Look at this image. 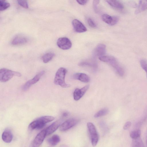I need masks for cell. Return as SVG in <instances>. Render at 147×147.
Instances as JSON below:
<instances>
[{"label": "cell", "instance_id": "obj_3", "mask_svg": "<svg viewBox=\"0 0 147 147\" xmlns=\"http://www.w3.org/2000/svg\"><path fill=\"white\" fill-rule=\"evenodd\" d=\"M21 74L19 72L12 71L5 68L0 70V81L3 82L8 81L14 76L20 77Z\"/></svg>", "mask_w": 147, "mask_h": 147}, {"label": "cell", "instance_id": "obj_5", "mask_svg": "<svg viewBox=\"0 0 147 147\" xmlns=\"http://www.w3.org/2000/svg\"><path fill=\"white\" fill-rule=\"evenodd\" d=\"M45 73L44 71H41L36 75L32 79L27 81L22 86V90L24 91L28 90L32 85L36 83L39 80Z\"/></svg>", "mask_w": 147, "mask_h": 147}, {"label": "cell", "instance_id": "obj_27", "mask_svg": "<svg viewBox=\"0 0 147 147\" xmlns=\"http://www.w3.org/2000/svg\"><path fill=\"white\" fill-rule=\"evenodd\" d=\"M140 64L142 69L146 72H147V62L144 59L140 61Z\"/></svg>", "mask_w": 147, "mask_h": 147}, {"label": "cell", "instance_id": "obj_15", "mask_svg": "<svg viewBox=\"0 0 147 147\" xmlns=\"http://www.w3.org/2000/svg\"><path fill=\"white\" fill-rule=\"evenodd\" d=\"M13 136L10 130L6 129L3 132L2 138L3 141L6 143H9L12 140Z\"/></svg>", "mask_w": 147, "mask_h": 147}, {"label": "cell", "instance_id": "obj_2", "mask_svg": "<svg viewBox=\"0 0 147 147\" xmlns=\"http://www.w3.org/2000/svg\"><path fill=\"white\" fill-rule=\"evenodd\" d=\"M67 70L64 67H60L56 72L54 79L55 84L60 86L63 88H68L70 85L65 82V77Z\"/></svg>", "mask_w": 147, "mask_h": 147}, {"label": "cell", "instance_id": "obj_14", "mask_svg": "<svg viewBox=\"0 0 147 147\" xmlns=\"http://www.w3.org/2000/svg\"><path fill=\"white\" fill-rule=\"evenodd\" d=\"M61 121L60 120L57 121L49 125L45 129L47 136L51 134L54 132L61 124Z\"/></svg>", "mask_w": 147, "mask_h": 147}, {"label": "cell", "instance_id": "obj_24", "mask_svg": "<svg viewBox=\"0 0 147 147\" xmlns=\"http://www.w3.org/2000/svg\"><path fill=\"white\" fill-rule=\"evenodd\" d=\"M10 6L9 3L7 2L6 0H0V10H4Z\"/></svg>", "mask_w": 147, "mask_h": 147}, {"label": "cell", "instance_id": "obj_8", "mask_svg": "<svg viewBox=\"0 0 147 147\" xmlns=\"http://www.w3.org/2000/svg\"><path fill=\"white\" fill-rule=\"evenodd\" d=\"M78 122V120L75 118L69 119L61 125L59 130L61 131H66L75 126Z\"/></svg>", "mask_w": 147, "mask_h": 147}, {"label": "cell", "instance_id": "obj_22", "mask_svg": "<svg viewBox=\"0 0 147 147\" xmlns=\"http://www.w3.org/2000/svg\"><path fill=\"white\" fill-rule=\"evenodd\" d=\"M143 142L140 137L133 139L132 145V147H144Z\"/></svg>", "mask_w": 147, "mask_h": 147}, {"label": "cell", "instance_id": "obj_29", "mask_svg": "<svg viewBox=\"0 0 147 147\" xmlns=\"http://www.w3.org/2000/svg\"><path fill=\"white\" fill-rule=\"evenodd\" d=\"M87 22L89 25L91 27L95 28L96 25L92 20L90 18H88L87 20Z\"/></svg>", "mask_w": 147, "mask_h": 147}, {"label": "cell", "instance_id": "obj_17", "mask_svg": "<svg viewBox=\"0 0 147 147\" xmlns=\"http://www.w3.org/2000/svg\"><path fill=\"white\" fill-rule=\"evenodd\" d=\"M113 8L118 10H122L124 8L123 5L117 0H105Z\"/></svg>", "mask_w": 147, "mask_h": 147}, {"label": "cell", "instance_id": "obj_1", "mask_svg": "<svg viewBox=\"0 0 147 147\" xmlns=\"http://www.w3.org/2000/svg\"><path fill=\"white\" fill-rule=\"evenodd\" d=\"M98 58L100 61L111 65L119 76H123L124 74V70L115 57L111 56L103 55Z\"/></svg>", "mask_w": 147, "mask_h": 147}, {"label": "cell", "instance_id": "obj_30", "mask_svg": "<svg viewBox=\"0 0 147 147\" xmlns=\"http://www.w3.org/2000/svg\"><path fill=\"white\" fill-rule=\"evenodd\" d=\"M131 125V123L130 121H127L125 123L123 128L124 130H127L130 128Z\"/></svg>", "mask_w": 147, "mask_h": 147}, {"label": "cell", "instance_id": "obj_12", "mask_svg": "<svg viewBox=\"0 0 147 147\" xmlns=\"http://www.w3.org/2000/svg\"><path fill=\"white\" fill-rule=\"evenodd\" d=\"M28 39L26 37L21 35L15 36L12 39L11 44L13 45H23L27 42Z\"/></svg>", "mask_w": 147, "mask_h": 147}, {"label": "cell", "instance_id": "obj_13", "mask_svg": "<svg viewBox=\"0 0 147 147\" xmlns=\"http://www.w3.org/2000/svg\"><path fill=\"white\" fill-rule=\"evenodd\" d=\"M106 52V46L103 44H100L98 45L95 48L93 51V54L94 56L99 57L103 56Z\"/></svg>", "mask_w": 147, "mask_h": 147}, {"label": "cell", "instance_id": "obj_26", "mask_svg": "<svg viewBox=\"0 0 147 147\" xmlns=\"http://www.w3.org/2000/svg\"><path fill=\"white\" fill-rule=\"evenodd\" d=\"M18 4L22 7L27 9L28 7V5L27 0H16Z\"/></svg>", "mask_w": 147, "mask_h": 147}, {"label": "cell", "instance_id": "obj_4", "mask_svg": "<svg viewBox=\"0 0 147 147\" xmlns=\"http://www.w3.org/2000/svg\"><path fill=\"white\" fill-rule=\"evenodd\" d=\"M87 127L90 136L92 145L96 146L98 142L99 137L96 128L92 123L88 122L87 124Z\"/></svg>", "mask_w": 147, "mask_h": 147}, {"label": "cell", "instance_id": "obj_21", "mask_svg": "<svg viewBox=\"0 0 147 147\" xmlns=\"http://www.w3.org/2000/svg\"><path fill=\"white\" fill-rule=\"evenodd\" d=\"M102 18L104 22L109 25L113 26V16H111L108 14H105L102 15Z\"/></svg>", "mask_w": 147, "mask_h": 147}, {"label": "cell", "instance_id": "obj_31", "mask_svg": "<svg viewBox=\"0 0 147 147\" xmlns=\"http://www.w3.org/2000/svg\"><path fill=\"white\" fill-rule=\"evenodd\" d=\"M77 2L80 4L83 5L85 4L88 0H76Z\"/></svg>", "mask_w": 147, "mask_h": 147}, {"label": "cell", "instance_id": "obj_20", "mask_svg": "<svg viewBox=\"0 0 147 147\" xmlns=\"http://www.w3.org/2000/svg\"><path fill=\"white\" fill-rule=\"evenodd\" d=\"M55 56L54 53L51 52H48L43 55L42 57V60L44 63H47L51 61Z\"/></svg>", "mask_w": 147, "mask_h": 147}, {"label": "cell", "instance_id": "obj_33", "mask_svg": "<svg viewBox=\"0 0 147 147\" xmlns=\"http://www.w3.org/2000/svg\"><path fill=\"white\" fill-rule=\"evenodd\" d=\"M146 73L147 77V72H146Z\"/></svg>", "mask_w": 147, "mask_h": 147}, {"label": "cell", "instance_id": "obj_19", "mask_svg": "<svg viewBox=\"0 0 147 147\" xmlns=\"http://www.w3.org/2000/svg\"><path fill=\"white\" fill-rule=\"evenodd\" d=\"M60 139L59 136L57 135H54L47 140L48 144L51 146L57 145L60 141Z\"/></svg>", "mask_w": 147, "mask_h": 147}, {"label": "cell", "instance_id": "obj_7", "mask_svg": "<svg viewBox=\"0 0 147 147\" xmlns=\"http://www.w3.org/2000/svg\"><path fill=\"white\" fill-rule=\"evenodd\" d=\"M47 123L42 117H41L32 122L29 124V127L32 130L40 129L43 128Z\"/></svg>", "mask_w": 147, "mask_h": 147}, {"label": "cell", "instance_id": "obj_11", "mask_svg": "<svg viewBox=\"0 0 147 147\" xmlns=\"http://www.w3.org/2000/svg\"><path fill=\"white\" fill-rule=\"evenodd\" d=\"M89 88V85H87L82 88L79 89L77 88L74 90L73 96L74 99L78 100L84 95Z\"/></svg>", "mask_w": 147, "mask_h": 147}, {"label": "cell", "instance_id": "obj_10", "mask_svg": "<svg viewBox=\"0 0 147 147\" xmlns=\"http://www.w3.org/2000/svg\"><path fill=\"white\" fill-rule=\"evenodd\" d=\"M72 24L74 30L76 32L82 33L87 31V29L84 25L77 19L74 20L72 22Z\"/></svg>", "mask_w": 147, "mask_h": 147}, {"label": "cell", "instance_id": "obj_9", "mask_svg": "<svg viewBox=\"0 0 147 147\" xmlns=\"http://www.w3.org/2000/svg\"><path fill=\"white\" fill-rule=\"evenodd\" d=\"M47 136L45 129L40 132L36 136L32 143L33 147H38L43 142L46 136Z\"/></svg>", "mask_w": 147, "mask_h": 147}, {"label": "cell", "instance_id": "obj_23", "mask_svg": "<svg viewBox=\"0 0 147 147\" xmlns=\"http://www.w3.org/2000/svg\"><path fill=\"white\" fill-rule=\"evenodd\" d=\"M108 112L109 110L108 109L104 108L97 112L94 115V116L95 118H98L106 115L108 113Z\"/></svg>", "mask_w": 147, "mask_h": 147}, {"label": "cell", "instance_id": "obj_16", "mask_svg": "<svg viewBox=\"0 0 147 147\" xmlns=\"http://www.w3.org/2000/svg\"><path fill=\"white\" fill-rule=\"evenodd\" d=\"M74 79L79 80L83 82H88L90 80L89 77L87 74L82 73H77L74 74Z\"/></svg>", "mask_w": 147, "mask_h": 147}, {"label": "cell", "instance_id": "obj_6", "mask_svg": "<svg viewBox=\"0 0 147 147\" xmlns=\"http://www.w3.org/2000/svg\"><path fill=\"white\" fill-rule=\"evenodd\" d=\"M57 44L58 47L63 50H68L72 46L71 41L68 38L65 37H60L57 40Z\"/></svg>", "mask_w": 147, "mask_h": 147}, {"label": "cell", "instance_id": "obj_18", "mask_svg": "<svg viewBox=\"0 0 147 147\" xmlns=\"http://www.w3.org/2000/svg\"><path fill=\"white\" fill-rule=\"evenodd\" d=\"M147 9V0H139L137 8L135 11V14H138Z\"/></svg>", "mask_w": 147, "mask_h": 147}, {"label": "cell", "instance_id": "obj_25", "mask_svg": "<svg viewBox=\"0 0 147 147\" xmlns=\"http://www.w3.org/2000/svg\"><path fill=\"white\" fill-rule=\"evenodd\" d=\"M141 134L140 130L137 129L131 131L130 134V136L133 139L140 137Z\"/></svg>", "mask_w": 147, "mask_h": 147}, {"label": "cell", "instance_id": "obj_28", "mask_svg": "<svg viewBox=\"0 0 147 147\" xmlns=\"http://www.w3.org/2000/svg\"><path fill=\"white\" fill-rule=\"evenodd\" d=\"M100 0H93V7L95 12H98L97 5L99 3Z\"/></svg>", "mask_w": 147, "mask_h": 147}, {"label": "cell", "instance_id": "obj_32", "mask_svg": "<svg viewBox=\"0 0 147 147\" xmlns=\"http://www.w3.org/2000/svg\"><path fill=\"white\" fill-rule=\"evenodd\" d=\"M69 114V113H68L67 112H65L63 113L62 116L64 117H66L68 116Z\"/></svg>", "mask_w": 147, "mask_h": 147}]
</instances>
